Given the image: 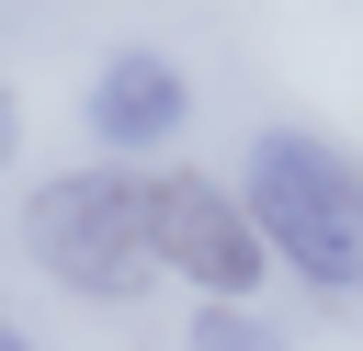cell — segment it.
Segmentation results:
<instances>
[{
    "mask_svg": "<svg viewBox=\"0 0 363 351\" xmlns=\"http://www.w3.org/2000/svg\"><path fill=\"white\" fill-rule=\"evenodd\" d=\"M238 204H250L261 249L295 283H318V294H352L363 283V159H340L329 136L261 125L250 159H238Z\"/></svg>",
    "mask_w": 363,
    "mask_h": 351,
    "instance_id": "6da1fadb",
    "label": "cell"
},
{
    "mask_svg": "<svg viewBox=\"0 0 363 351\" xmlns=\"http://www.w3.org/2000/svg\"><path fill=\"white\" fill-rule=\"evenodd\" d=\"M23 249L45 283L91 294V306H136L147 272H159V238H147V170L125 159H79L57 181L23 192Z\"/></svg>",
    "mask_w": 363,
    "mask_h": 351,
    "instance_id": "7a4b0ae2",
    "label": "cell"
},
{
    "mask_svg": "<svg viewBox=\"0 0 363 351\" xmlns=\"http://www.w3.org/2000/svg\"><path fill=\"white\" fill-rule=\"evenodd\" d=\"M147 238H159V272L204 283L216 306H238V294L272 272L238 181H204V170H147Z\"/></svg>",
    "mask_w": 363,
    "mask_h": 351,
    "instance_id": "3957f363",
    "label": "cell"
},
{
    "mask_svg": "<svg viewBox=\"0 0 363 351\" xmlns=\"http://www.w3.org/2000/svg\"><path fill=\"white\" fill-rule=\"evenodd\" d=\"M79 125H91V147H102V159H147V147H170V136L193 125V79H182L159 45H125V57H102V68H91Z\"/></svg>",
    "mask_w": 363,
    "mask_h": 351,
    "instance_id": "277c9868",
    "label": "cell"
},
{
    "mask_svg": "<svg viewBox=\"0 0 363 351\" xmlns=\"http://www.w3.org/2000/svg\"><path fill=\"white\" fill-rule=\"evenodd\" d=\"M193 351H295L272 317H250V306H204L193 317Z\"/></svg>",
    "mask_w": 363,
    "mask_h": 351,
    "instance_id": "5b68a950",
    "label": "cell"
},
{
    "mask_svg": "<svg viewBox=\"0 0 363 351\" xmlns=\"http://www.w3.org/2000/svg\"><path fill=\"white\" fill-rule=\"evenodd\" d=\"M11 147H23V102L0 91V170H11Z\"/></svg>",
    "mask_w": 363,
    "mask_h": 351,
    "instance_id": "8992f818",
    "label": "cell"
},
{
    "mask_svg": "<svg viewBox=\"0 0 363 351\" xmlns=\"http://www.w3.org/2000/svg\"><path fill=\"white\" fill-rule=\"evenodd\" d=\"M0 351H34V340H23V328H11V317H0Z\"/></svg>",
    "mask_w": 363,
    "mask_h": 351,
    "instance_id": "52a82bcc",
    "label": "cell"
}]
</instances>
